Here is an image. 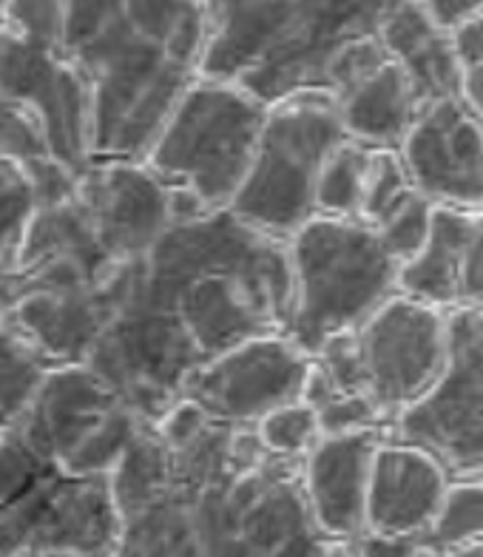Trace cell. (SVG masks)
Listing matches in <instances>:
<instances>
[{
  "instance_id": "obj_11",
  "label": "cell",
  "mask_w": 483,
  "mask_h": 557,
  "mask_svg": "<svg viewBox=\"0 0 483 557\" xmlns=\"http://www.w3.org/2000/svg\"><path fill=\"white\" fill-rule=\"evenodd\" d=\"M143 424L86 364H54L12 433L72 475H109Z\"/></svg>"
},
{
  "instance_id": "obj_27",
  "label": "cell",
  "mask_w": 483,
  "mask_h": 557,
  "mask_svg": "<svg viewBox=\"0 0 483 557\" xmlns=\"http://www.w3.org/2000/svg\"><path fill=\"white\" fill-rule=\"evenodd\" d=\"M0 160L26 169L32 162L52 160L44 125L17 100L0 97Z\"/></svg>"
},
{
  "instance_id": "obj_30",
  "label": "cell",
  "mask_w": 483,
  "mask_h": 557,
  "mask_svg": "<svg viewBox=\"0 0 483 557\" xmlns=\"http://www.w3.org/2000/svg\"><path fill=\"white\" fill-rule=\"evenodd\" d=\"M430 213L432 202L424 199L421 194L407 202L401 211H396L381 227H375L381 245L398 259V264L407 262V259L416 253L426 239V231H430Z\"/></svg>"
},
{
  "instance_id": "obj_32",
  "label": "cell",
  "mask_w": 483,
  "mask_h": 557,
  "mask_svg": "<svg viewBox=\"0 0 483 557\" xmlns=\"http://www.w3.org/2000/svg\"><path fill=\"white\" fill-rule=\"evenodd\" d=\"M416 3L424 9V15L430 17L435 26L449 32L453 26H458V23L481 15L483 0H416Z\"/></svg>"
},
{
  "instance_id": "obj_19",
  "label": "cell",
  "mask_w": 483,
  "mask_h": 557,
  "mask_svg": "<svg viewBox=\"0 0 483 557\" xmlns=\"http://www.w3.org/2000/svg\"><path fill=\"white\" fill-rule=\"evenodd\" d=\"M338 114L347 139L367 148H398L412 120L421 111L416 91L396 60L384 58L379 66L336 95Z\"/></svg>"
},
{
  "instance_id": "obj_8",
  "label": "cell",
  "mask_w": 483,
  "mask_h": 557,
  "mask_svg": "<svg viewBox=\"0 0 483 557\" xmlns=\"http://www.w3.org/2000/svg\"><path fill=\"white\" fill-rule=\"evenodd\" d=\"M287 259L294 305L285 336L308 356L398 294V259L364 222L315 213L287 239Z\"/></svg>"
},
{
  "instance_id": "obj_6",
  "label": "cell",
  "mask_w": 483,
  "mask_h": 557,
  "mask_svg": "<svg viewBox=\"0 0 483 557\" xmlns=\"http://www.w3.org/2000/svg\"><path fill=\"white\" fill-rule=\"evenodd\" d=\"M447 313L396 294L367 322L327 338L310 356L301 401L313 410L342 398H364L384 426L424 396L447 364Z\"/></svg>"
},
{
  "instance_id": "obj_13",
  "label": "cell",
  "mask_w": 483,
  "mask_h": 557,
  "mask_svg": "<svg viewBox=\"0 0 483 557\" xmlns=\"http://www.w3.org/2000/svg\"><path fill=\"white\" fill-rule=\"evenodd\" d=\"M0 97L17 100L40 120L52 160L74 174L91 165V91L63 44L0 29Z\"/></svg>"
},
{
  "instance_id": "obj_20",
  "label": "cell",
  "mask_w": 483,
  "mask_h": 557,
  "mask_svg": "<svg viewBox=\"0 0 483 557\" xmlns=\"http://www.w3.org/2000/svg\"><path fill=\"white\" fill-rule=\"evenodd\" d=\"M379 44L407 74L421 106L444 97H461L449 32L435 26L416 0H404L401 7L389 12L379 32Z\"/></svg>"
},
{
  "instance_id": "obj_35",
  "label": "cell",
  "mask_w": 483,
  "mask_h": 557,
  "mask_svg": "<svg viewBox=\"0 0 483 557\" xmlns=\"http://www.w3.org/2000/svg\"><path fill=\"white\" fill-rule=\"evenodd\" d=\"M410 557H447V552H441V549H435V546H430V543H418L416 549H412V555Z\"/></svg>"
},
{
  "instance_id": "obj_23",
  "label": "cell",
  "mask_w": 483,
  "mask_h": 557,
  "mask_svg": "<svg viewBox=\"0 0 483 557\" xmlns=\"http://www.w3.org/2000/svg\"><path fill=\"white\" fill-rule=\"evenodd\" d=\"M483 532V486L481 478H453L438 512L426 529L424 543L441 552H453L481 541Z\"/></svg>"
},
{
  "instance_id": "obj_34",
  "label": "cell",
  "mask_w": 483,
  "mask_h": 557,
  "mask_svg": "<svg viewBox=\"0 0 483 557\" xmlns=\"http://www.w3.org/2000/svg\"><path fill=\"white\" fill-rule=\"evenodd\" d=\"M447 557H483V543H469V546H461V549L447 552Z\"/></svg>"
},
{
  "instance_id": "obj_16",
  "label": "cell",
  "mask_w": 483,
  "mask_h": 557,
  "mask_svg": "<svg viewBox=\"0 0 483 557\" xmlns=\"http://www.w3.org/2000/svg\"><path fill=\"white\" fill-rule=\"evenodd\" d=\"M398 294L444 313L481 308L483 220L481 211L432 206L424 245L398 264Z\"/></svg>"
},
{
  "instance_id": "obj_22",
  "label": "cell",
  "mask_w": 483,
  "mask_h": 557,
  "mask_svg": "<svg viewBox=\"0 0 483 557\" xmlns=\"http://www.w3.org/2000/svg\"><path fill=\"white\" fill-rule=\"evenodd\" d=\"M370 151L373 148L361 146L356 139H345L330 151L315 180V213L359 222Z\"/></svg>"
},
{
  "instance_id": "obj_4",
  "label": "cell",
  "mask_w": 483,
  "mask_h": 557,
  "mask_svg": "<svg viewBox=\"0 0 483 557\" xmlns=\"http://www.w3.org/2000/svg\"><path fill=\"white\" fill-rule=\"evenodd\" d=\"M137 290L206 364L245 338L285 333L294 305L287 243L231 211L174 216L139 259Z\"/></svg>"
},
{
  "instance_id": "obj_9",
  "label": "cell",
  "mask_w": 483,
  "mask_h": 557,
  "mask_svg": "<svg viewBox=\"0 0 483 557\" xmlns=\"http://www.w3.org/2000/svg\"><path fill=\"white\" fill-rule=\"evenodd\" d=\"M117 532L109 475H72L0 435V557H111Z\"/></svg>"
},
{
  "instance_id": "obj_5",
  "label": "cell",
  "mask_w": 483,
  "mask_h": 557,
  "mask_svg": "<svg viewBox=\"0 0 483 557\" xmlns=\"http://www.w3.org/2000/svg\"><path fill=\"white\" fill-rule=\"evenodd\" d=\"M404 0H206L202 77L264 106L301 91L342 95L387 52L379 32Z\"/></svg>"
},
{
  "instance_id": "obj_24",
  "label": "cell",
  "mask_w": 483,
  "mask_h": 557,
  "mask_svg": "<svg viewBox=\"0 0 483 557\" xmlns=\"http://www.w3.org/2000/svg\"><path fill=\"white\" fill-rule=\"evenodd\" d=\"M407 169L396 148H373L367 165L364 194H361L359 222L367 227H381L396 211H401L416 197Z\"/></svg>"
},
{
  "instance_id": "obj_29",
  "label": "cell",
  "mask_w": 483,
  "mask_h": 557,
  "mask_svg": "<svg viewBox=\"0 0 483 557\" xmlns=\"http://www.w3.org/2000/svg\"><path fill=\"white\" fill-rule=\"evenodd\" d=\"M66 0H7L3 29L29 40L63 44Z\"/></svg>"
},
{
  "instance_id": "obj_3",
  "label": "cell",
  "mask_w": 483,
  "mask_h": 557,
  "mask_svg": "<svg viewBox=\"0 0 483 557\" xmlns=\"http://www.w3.org/2000/svg\"><path fill=\"white\" fill-rule=\"evenodd\" d=\"M63 52L91 91V157L143 162L206 52V0H66Z\"/></svg>"
},
{
  "instance_id": "obj_2",
  "label": "cell",
  "mask_w": 483,
  "mask_h": 557,
  "mask_svg": "<svg viewBox=\"0 0 483 557\" xmlns=\"http://www.w3.org/2000/svg\"><path fill=\"white\" fill-rule=\"evenodd\" d=\"M171 220V191L146 162L91 160L66 199L32 216L15 271L0 282V322L54 364H83Z\"/></svg>"
},
{
  "instance_id": "obj_31",
  "label": "cell",
  "mask_w": 483,
  "mask_h": 557,
  "mask_svg": "<svg viewBox=\"0 0 483 557\" xmlns=\"http://www.w3.org/2000/svg\"><path fill=\"white\" fill-rule=\"evenodd\" d=\"M424 537L416 535H379V532H361L352 543L359 557H410L412 549Z\"/></svg>"
},
{
  "instance_id": "obj_1",
  "label": "cell",
  "mask_w": 483,
  "mask_h": 557,
  "mask_svg": "<svg viewBox=\"0 0 483 557\" xmlns=\"http://www.w3.org/2000/svg\"><path fill=\"white\" fill-rule=\"evenodd\" d=\"M301 458H278L253 426L213 421L179 398L143 424L109 472L120 532L111 557H319Z\"/></svg>"
},
{
  "instance_id": "obj_15",
  "label": "cell",
  "mask_w": 483,
  "mask_h": 557,
  "mask_svg": "<svg viewBox=\"0 0 483 557\" xmlns=\"http://www.w3.org/2000/svg\"><path fill=\"white\" fill-rule=\"evenodd\" d=\"M401 157L412 188L432 206L472 208L483 202V132L481 114L461 97H444L421 106L410 132L404 134Z\"/></svg>"
},
{
  "instance_id": "obj_17",
  "label": "cell",
  "mask_w": 483,
  "mask_h": 557,
  "mask_svg": "<svg viewBox=\"0 0 483 557\" xmlns=\"http://www.w3.org/2000/svg\"><path fill=\"white\" fill-rule=\"evenodd\" d=\"M381 438L379 430L322 435L301 458V495L327 541H356L364 532L370 461Z\"/></svg>"
},
{
  "instance_id": "obj_14",
  "label": "cell",
  "mask_w": 483,
  "mask_h": 557,
  "mask_svg": "<svg viewBox=\"0 0 483 557\" xmlns=\"http://www.w3.org/2000/svg\"><path fill=\"white\" fill-rule=\"evenodd\" d=\"M310 356L285 333H264L216 352L188 375L179 398L213 421L253 426L282 404L299 401Z\"/></svg>"
},
{
  "instance_id": "obj_21",
  "label": "cell",
  "mask_w": 483,
  "mask_h": 557,
  "mask_svg": "<svg viewBox=\"0 0 483 557\" xmlns=\"http://www.w3.org/2000/svg\"><path fill=\"white\" fill-rule=\"evenodd\" d=\"M54 361L9 322H0V433L26 412Z\"/></svg>"
},
{
  "instance_id": "obj_12",
  "label": "cell",
  "mask_w": 483,
  "mask_h": 557,
  "mask_svg": "<svg viewBox=\"0 0 483 557\" xmlns=\"http://www.w3.org/2000/svg\"><path fill=\"white\" fill-rule=\"evenodd\" d=\"M449 352L438 379L389 426V438L424 449L449 478H481L483 470V313H447Z\"/></svg>"
},
{
  "instance_id": "obj_7",
  "label": "cell",
  "mask_w": 483,
  "mask_h": 557,
  "mask_svg": "<svg viewBox=\"0 0 483 557\" xmlns=\"http://www.w3.org/2000/svg\"><path fill=\"white\" fill-rule=\"evenodd\" d=\"M268 106L234 83L202 77L176 100L143 162L171 191L174 216L227 211L248 174Z\"/></svg>"
},
{
  "instance_id": "obj_28",
  "label": "cell",
  "mask_w": 483,
  "mask_h": 557,
  "mask_svg": "<svg viewBox=\"0 0 483 557\" xmlns=\"http://www.w3.org/2000/svg\"><path fill=\"white\" fill-rule=\"evenodd\" d=\"M455 66H458V95L472 111L481 114L483 100V17L475 15L449 29Z\"/></svg>"
},
{
  "instance_id": "obj_25",
  "label": "cell",
  "mask_w": 483,
  "mask_h": 557,
  "mask_svg": "<svg viewBox=\"0 0 483 557\" xmlns=\"http://www.w3.org/2000/svg\"><path fill=\"white\" fill-rule=\"evenodd\" d=\"M35 211L37 199L26 171L15 162L0 160V282L15 271Z\"/></svg>"
},
{
  "instance_id": "obj_18",
  "label": "cell",
  "mask_w": 483,
  "mask_h": 557,
  "mask_svg": "<svg viewBox=\"0 0 483 557\" xmlns=\"http://www.w3.org/2000/svg\"><path fill=\"white\" fill-rule=\"evenodd\" d=\"M449 481V472L424 449L384 435L370 461L364 532L421 537L438 512Z\"/></svg>"
},
{
  "instance_id": "obj_10",
  "label": "cell",
  "mask_w": 483,
  "mask_h": 557,
  "mask_svg": "<svg viewBox=\"0 0 483 557\" xmlns=\"http://www.w3.org/2000/svg\"><path fill=\"white\" fill-rule=\"evenodd\" d=\"M336 97L301 91L268 106L250 169L227 211L259 234L287 243L315 216V180L345 143Z\"/></svg>"
},
{
  "instance_id": "obj_36",
  "label": "cell",
  "mask_w": 483,
  "mask_h": 557,
  "mask_svg": "<svg viewBox=\"0 0 483 557\" xmlns=\"http://www.w3.org/2000/svg\"><path fill=\"white\" fill-rule=\"evenodd\" d=\"M3 15H7V0H0V29H3Z\"/></svg>"
},
{
  "instance_id": "obj_26",
  "label": "cell",
  "mask_w": 483,
  "mask_h": 557,
  "mask_svg": "<svg viewBox=\"0 0 483 557\" xmlns=\"http://www.w3.org/2000/svg\"><path fill=\"white\" fill-rule=\"evenodd\" d=\"M259 444L278 458H305L315 441L322 438V426L313 407L299 401L282 404L253 424Z\"/></svg>"
},
{
  "instance_id": "obj_33",
  "label": "cell",
  "mask_w": 483,
  "mask_h": 557,
  "mask_svg": "<svg viewBox=\"0 0 483 557\" xmlns=\"http://www.w3.org/2000/svg\"><path fill=\"white\" fill-rule=\"evenodd\" d=\"M319 557H359L350 541H330Z\"/></svg>"
}]
</instances>
